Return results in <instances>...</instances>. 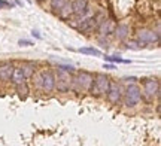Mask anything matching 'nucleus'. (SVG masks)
Wrapping results in <instances>:
<instances>
[{"label":"nucleus","instance_id":"nucleus-24","mask_svg":"<svg viewBox=\"0 0 161 146\" xmlns=\"http://www.w3.org/2000/svg\"><path fill=\"white\" fill-rule=\"evenodd\" d=\"M33 36H36L37 39H40V36H39V33H37V31H33Z\"/></svg>","mask_w":161,"mask_h":146},{"label":"nucleus","instance_id":"nucleus-19","mask_svg":"<svg viewBox=\"0 0 161 146\" xmlns=\"http://www.w3.org/2000/svg\"><path fill=\"white\" fill-rule=\"evenodd\" d=\"M92 21H94V18H88V19H85V21H82V24H80V27H79V30H88L90 29V25L92 24Z\"/></svg>","mask_w":161,"mask_h":146},{"label":"nucleus","instance_id":"nucleus-14","mask_svg":"<svg viewBox=\"0 0 161 146\" xmlns=\"http://www.w3.org/2000/svg\"><path fill=\"white\" fill-rule=\"evenodd\" d=\"M21 70H23V73H24L25 78H30V76L33 75V72H35V64H31V63L24 64L23 67H21Z\"/></svg>","mask_w":161,"mask_h":146},{"label":"nucleus","instance_id":"nucleus-6","mask_svg":"<svg viewBox=\"0 0 161 146\" xmlns=\"http://www.w3.org/2000/svg\"><path fill=\"white\" fill-rule=\"evenodd\" d=\"M158 93H160V82L158 79L152 78V79H146L143 84V93L149 100L158 97Z\"/></svg>","mask_w":161,"mask_h":146},{"label":"nucleus","instance_id":"nucleus-3","mask_svg":"<svg viewBox=\"0 0 161 146\" xmlns=\"http://www.w3.org/2000/svg\"><path fill=\"white\" fill-rule=\"evenodd\" d=\"M142 88L136 85V84H131V85H128V87L124 89V105L127 107H134V106H137L140 103V100H142Z\"/></svg>","mask_w":161,"mask_h":146},{"label":"nucleus","instance_id":"nucleus-15","mask_svg":"<svg viewBox=\"0 0 161 146\" xmlns=\"http://www.w3.org/2000/svg\"><path fill=\"white\" fill-rule=\"evenodd\" d=\"M79 52L88 54V55H96V57H100V55H102V52H100L98 49H96V48H80Z\"/></svg>","mask_w":161,"mask_h":146},{"label":"nucleus","instance_id":"nucleus-22","mask_svg":"<svg viewBox=\"0 0 161 146\" xmlns=\"http://www.w3.org/2000/svg\"><path fill=\"white\" fill-rule=\"evenodd\" d=\"M60 69H64V70H67V72H70V73H75V69L72 67V66H58Z\"/></svg>","mask_w":161,"mask_h":146},{"label":"nucleus","instance_id":"nucleus-4","mask_svg":"<svg viewBox=\"0 0 161 146\" xmlns=\"http://www.w3.org/2000/svg\"><path fill=\"white\" fill-rule=\"evenodd\" d=\"M55 88L60 93H67L72 89V73L58 67L57 78H55Z\"/></svg>","mask_w":161,"mask_h":146},{"label":"nucleus","instance_id":"nucleus-16","mask_svg":"<svg viewBox=\"0 0 161 146\" xmlns=\"http://www.w3.org/2000/svg\"><path fill=\"white\" fill-rule=\"evenodd\" d=\"M100 33H102V35H109V31L112 29H110L109 27V21H108V19H104V21H102V23H100Z\"/></svg>","mask_w":161,"mask_h":146},{"label":"nucleus","instance_id":"nucleus-13","mask_svg":"<svg viewBox=\"0 0 161 146\" xmlns=\"http://www.w3.org/2000/svg\"><path fill=\"white\" fill-rule=\"evenodd\" d=\"M58 14H60V17H63V18H67L69 15H72V14H73V8H72V3H70L69 0H67V2L63 5V8L58 11Z\"/></svg>","mask_w":161,"mask_h":146},{"label":"nucleus","instance_id":"nucleus-17","mask_svg":"<svg viewBox=\"0 0 161 146\" xmlns=\"http://www.w3.org/2000/svg\"><path fill=\"white\" fill-rule=\"evenodd\" d=\"M17 91H18V94H19V97H25V95H27V93H29V88H27V85H25V82H23V84H18V85H17Z\"/></svg>","mask_w":161,"mask_h":146},{"label":"nucleus","instance_id":"nucleus-18","mask_svg":"<svg viewBox=\"0 0 161 146\" xmlns=\"http://www.w3.org/2000/svg\"><path fill=\"white\" fill-rule=\"evenodd\" d=\"M66 2H67V0H51V8L55 12H58L61 8H63V5L66 3Z\"/></svg>","mask_w":161,"mask_h":146},{"label":"nucleus","instance_id":"nucleus-5","mask_svg":"<svg viewBox=\"0 0 161 146\" xmlns=\"http://www.w3.org/2000/svg\"><path fill=\"white\" fill-rule=\"evenodd\" d=\"M106 95H108V100L112 105H119V101L122 100V95H124V88L119 82L110 81L109 89H108Z\"/></svg>","mask_w":161,"mask_h":146},{"label":"nucleus","instance_id":"nucleus-8","mask_svg":"<svg viewBox=\"0 0 161 146\" xmlns=\"http://www.w3.org/2000/svg\"><path fill=\"white\" fill-rule=\"evenodd\" d=\"M137 39L139 42L142 43H154V42H158L160 41V35L154 31V30H139L137 31Z\"/></svg>","mask_w":161,"mask_h":146},{"label":"nucleus","instance_id":"nucleus-7","mask_svg":"<svg viewBox=\"0 0 161 146\" xmlns=\"http://www.w3.org/2000/svg\"><path fill=\"white\" fill-rule=\"evenodd\" d=\"M40 88L45 93H51V91L55 89V76L51 70L42 72V75H40Z\"/></svg>","mask_w":161,"mask_h":146},{"label":"nucleus","instance_id":"nucleus-9","mask_svg":"<svg viewBox=\"0 0 161 146\" xmlns=\"http://www.w3.org/2000/svg\"><path fill=\"white\" fill-rule=\"evenodd\" d=\"M72 8H73V14L78 15V17H84L88 11V3L86 0H75L72 3Z\"/></svg>","mask_w":161,"mask_h":146},{"label":"nucleus","instance_id":"nucleus-11","mask_svg":"<svg viewBox=\"0 0 161 146\" xmlns=\"http://www.w3.org/2000/svg\"><path fill=\"white\" fill-rule=\"evenodd\" d=\"M128 35H130V29H128L127 24H119L115 29V36L118 41H125L128 37Z\"/></svg>","mask_w":161,"mask_h":146},{"label":"nucleus","instance_id":"nucleus-21","mask_svg":"<svg viewBox=\"0 0 161 146\" xmlns=\"http://www.w3.org/2000/svg\"><path fill=\"white\" fill-rule=\"evenodd\" d=\"M21 46H30V45H33V42L31 41H27V39H21V41L18 42Z\"/></svg>","mask_w":161,"mask_h":146},{"label":"nucleus","instance_id":"nucleus-1","mask_svg":"<svg viewBox=\"0 0 161 146\" xmlns=\"http://www.w3.org/2000/svg\"><path fill=\"white\" fill-rule=\"evenodd\" d=\"M92 79H94V75L90 72H76V75L72 76V88L76 93H88L92 84Z\"/></svg>","mask_w":161,"mask_h":146},{"label":"nucleus","instance_id":"nucleus-2","mask_svg":"<svg viewBox=\"0 0 161 146\" xmlns=\"http://www.w3.org/2000/svg\"><path fill=\"white\" fill-rule=\"evenodd\" d=\"M110 85V78L104 73H97L94 75V79H92V84L90 87V91L88 93L96 95V97H102V95H106L108 89H109Z\"/></svg>","mask_w":161,"mask_h":146},{"label":"nucleus","instance_id":"nucleus-25","mask_svg":"<svg viewBox=\"0 0 161 146\" xmlns=\"http://www.w3.org/2000/svg\"><path fill=\"white\" fill-rule=\"evenodd\" d=\"M37 2H42V0H37Z\"/></svg>","mask_w":161,"mask_h":146},{"label":"nucleus","instance_id":"nucleus-20","mask_svg":"<svg viewBox=\"0 0 161 146\" xmlns=\"http://www.w3.org/2000/svg\"><path fill=\"white\" fill-rule=\"evenodd\" d=\"M104 60L106 61H114V63H128L127 60H122V58H119V57H104Z\"/></svg>","mask_w":161,"mask_h":146},{"label":"nucleus","instance_id":"nucleus-12","mask_svg":"<svg viewBox=\"0 0 161 146\" xmlns=\"http://www.w3.org/2000/svg\"><path fill=\"white\" fill-rule=\"evenodd\" d=\"M11 81H12V84H15V85L23 84V82L25 81V76H24L21 67H15V69H14V73H12V76H11Z\"/></svg>","mask_w":161,"mask_h":146},{"label":"nucleus","instance_id":"nucleus-10","mask_svg":"<svg viewBox=\"0 0 161 146\" xmlns=\"http://www.w3.org/2000/svg\"><path fill=\"white\" fill-rule=\"evenodd\" d=\"M14 69H15L14 64H9V63L0 66V81L2 82L11 81V76H12V73H14Z\"/></svg>","mask_w":161,"mask_h":146},{"label":"nucleus","instance_id":"nucleus-23","mask_svg":"<svg viewBox=\"0 0 161 146\" xmlns=\"http://www.w3.org/2000/svg\"><path fill=\"white\" fill-rule=\"evenodd\" d=\"M114 67H115V66H112V64H106V66H104V69H114Z\"/></svg>","mask_w":161,"mask_h":146}]
</instances>
